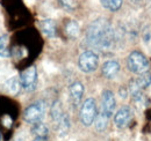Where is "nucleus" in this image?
<instances>
[{"label":"nucleus","mask_w":151,"mask_h":141,"mask_svg":"<svg viewBox=\"0 0 151 141\" xmlns=\"http://www.w3.org/2000/svg\"><path fill=\"white\" fill-rule=\"evenodd\" d=\"M86 41L91 46L101 51L112 49L115 43V34L111 23L105 19L93 21L86 31Z\"/></svg>","instance_id":"f257e3e1"},{"label":"nucleus","mask_w":151,"mask_h":141,"mask_svg":"<svg viewBox=\"0 0 151 141\" xmlns=\"http://www.w3.org/2000/svg\"><path fill=\"white\" fill-rule=\"evenodd\" d=\"M127 66L134 74H143L147 73L150 67L149 59L139 51H132L127 59Z\"/></svg>","instance_id":"f03ea898"},{"label":"nucleus","mask_w":151,"mask_h":141,"mask_svg":"<svg viewBox=\"0 0 151 141\" xmlns=\"http://www.w3.org/2000/svg\"><path fill=\"white\" fill-rule=\"evenodd\" d=\"M98 116L96 103L94 98H87L84 101L81 109H80V122L84 126H91L94 123Z\"/></svg>","instance_id":"7ed1b4c3"},{"label":"nucleus","mask_w":151,"mask_h":141,"mask_svg":"<svg viewBox=\"0 0 151 141\" xmlns=\"http://www.w3.org/2000/svg\"><path fill=\"white\" fill-rule=\"evenodd\" d=\"M78 66H79L80 70H83L84 73L94 72L98 68V66H99V57H98V54L94 51H92V50L84 51L79 56Z\"/></svg>","instance_id":"20e7f679"},{"label":"nucleus","mask_w":151,"mask_h":141,"mask_svg":"<svg viewBox=\"0 0 151 141\" xmlns=\"http://www.w3.org/2000/svg\"><path fill=\"white\" fill-rule=\"evenodd\" d=\"M45 113V106L43 102H35L28 106L23 112V119L26 123L36 124L42 122Z\"/></svg>","instance_id":"39448f33"},{"label":"nucleus","mask_w":151,"mask_h":141,"mask_svg":"<svg viewBox=\"0 0 151 141\" xmlns=\"http://www.w3.org/2000/svg\"><path fill=\"white\" fill-rule=\"evenodd\" d=\"M21 87L28 91L34 90L37 83V70L35 66H30L20 74Z\"/></svg>","instance_id":"423d86ee"},{"label":"nucleus","mask_w":151,"mask_h":141,"mask_svg":"<svg viewBox=\"0 0 151 141\" xmlns=\"http://www.w3.org/2000/svg\"><path fill=\"white\" fill-rule=\"evenodd\" d=\"M116 108V100L112 90H104L101 95V112L107 118H111L113 116Z\"/></svg>","instance_id":"0eeeda50"},{"label":"nucleus","mask_w":151,"mask_h":141,"mask_svg":"<svg viewBox=\"0 0 151 141\" xmlns=\"http://www.w3.org/2000/svg\"><path fill=\"white\" fill-rule=\"evenodd\" d=\"M132 111L129 106H122L114 116V123L119 128H126L132 122Z\"/></svg>","instance_id":"6e6552de"},{"label":"nucleus","mask_w":151,"mask_h":141,"mask_svg":"<svg viewBox=\"0 0 151 141\" xmlns=\"http://www.w3.org/2000/svg\"><path fill=\"white\" fill-rule=\"evenodd\" d=\"M151 85V74L149 72L143 73V74H138L135 79H132L129 85V90L130 93H137V91H142L143 89L148 88Z\"/></svg>","instance_id":"1a4fd4ad"},{"label":"nucleus","mask_w":151,"mask_h":141,"mask_svg":"<svg viewBox=\"0 0 151 141\" xmlns=\"http://www.w3.org/2000/svg\"><path fill=\"white\" fill-rule=\"evenodd\" d=\"M69 95H70V101L75 106H78L81 102L83 95H84V85L80 81H76L70 85L69 88Z\"/></svg>","instance_id":"9d476101"},{"label":"nucleus","mask_w":151,"mask_h":141,"mask_svg":"<svg viewBox=\"0 0 151 141\" xmlns=\"http://www.w3.org/2000/svg\"><path fill=\"white\" fill-rule=\"evenodd\" d=\"M101 72L106 79H114L120 72V64L116 60H107L102 65Z\"/></svg>","instance_id":"9b49d317"},{"label":"nucleus","mask_w":151,"mask_h":141,"mask_svg":"<svg viewBox=\"0 0 151 141\" xmlns=\"http://www.w3.org/2000/svg\"><path fill=\"white\" fill-rule=\"evenodd\" d=\"M40 27H41V30L47 37H55L56 36V23L54 20L51 19H47V20H42L41 23H40Z\"/></svg>","instance_id":"f8f14e48"},{"label":"nucleus","mask_w":151,"mask_h":141,"mask_svg":"<svg viewBox=\"0 0 151 141\" xmlns=\"http://www.w3.org/2000/svg\"><path fill=\"white\" fill-rule=\"evenodd\" d=\"M56 130L59 137H65L70 130V119L68 115H64L56 123Z\"/></svg>","instance_id":"ddd939ff"},{"label":"nucleus","mask_w":151,"mask_h":141,"mask_svg":"<svg viewBox=\"0 0 151 141\" xmlns=\"http://www.w3.org/2000/svg\"><path fill=\"white\" fill-rule=\"evenodd\" d=\"M32 133L36 137V138H47L49 134V128L48 126L42 122H38L36 124H33L32 127Z\"/></svg>","instance_id":"4468645a"},{"label":"nucleus","mask_w":151,"mask_h":141,"mask_svg":"<svg viewBox=\"0 0 151 141\" xmlns=\"http://www.w3.org/2000/svg\"><path fill=\"white\" fill-rule=\"evenodd\" d=\"M5 88L7 89V91L9 94H18L19 93L20 88H21V83H20V79L17 76H13L11 79H8L6 82H5Z\"/></svg>","instance_id":"2eb2a0df"},{"label":"nucleus","mask_w":151,"mask_h":141,"mask_svg":"<svg viewBox=\"0 0 151 141\" xmlns=\"http://www.w3.org/2000/svg\"><path fill=\"white\" fill-rule=\"evenodd\" d=\"M50 115H51V118H52V120H54L55 124L65 115L64 111H63V109H62V104H60L59 101H56V102L52 104L51 110H50Z\"/></svg>","instance_id":"dca6fc26"},{"label":"nucleus","mask_w":151,"mask_h":141,"mask_svg":"<svg viewBox=\"0 0 151 141\" xmlns=\"http://www.w3.org/2000/svg\"><path fill=\"white\" fill-rule=\"evenodd\" d=\"M104 8L111 11V12H117L122 7V0H100Z\"/></svg>","instance_id":"f3484780"},{"label":"nucleus","mask_w":151,"mask_h":141,"mask_svg":"<svg viewBox=\"0 0 151 141\" xmlns=\"http://www.w3.org/2000/svg\"><path fill=\"white\" fill-rule=\"evenodd\" d=\"M11 52L8 50V35L0 36V57L8 58Z\"/></svg>","instance_id":"a211bd4d"},{"label":"nucleus","mask_w":151,"mask_h":141,"mask_svg":"<svg viewBox=\"0 0 151 141\" xmlns=\"http://www.w3.org/2000/svg\"><path fill=\"white\" fill-rule=\"evenodd\" d=\"M65 30H66V34L70 36V37L75 38V37H77V36L79 35V24L76 21L71 20V21L68 22V24L65 27Z\"/></svg>","instance_id":"6ab92c4d"},{"label":"nucleus","mask_w":151,"mask_h":141,"mask_svg":"<svg viewBox=\"0 0 151 141\" xmlns=\"http://www.w3.org/2000/svg\"><path fill=\"white\" fill-rule=\"evenodd\" d=\"M108 119L106 116H104L102 113H99L95 118L94 123H95V128L99 131V132H102L106 127H107V123H108Z\"/></svg>","instance_id":"aec40b11"},{"label":"nucleus","mask_w":151,"mask_h":141,"mask_svg":"<svg viewBox=\"0 0 151 141\" xmlns=\"http://www.w3.org/2000/svg\"><path fill=\"white\" fill-rule=\"evenodd\" d=\"M58 2H59V5L64 8V9H66V11H75L76 7H77V2H76V0H58Z\"/></svg>","instance_id":"412c9836"},{"label":"nucleus","mask_w":151,"mask_h":141,"mask_svg":"<svg viewBox=\"0 0 151 141\" xmlns=\"http://www.w3.org/2000/svg\"><path fill=\"white\" fill-rule=\"evenodd\" d=\"M130 2H132V5H141V2L143 1V0H129Z\"/></svg>","instance_id":"4be33fe9"},{"label":"nucleus","mask_w":151,"mask_h":141,"mask_svg":"<svg viewBox=\"0 0 151 141\" xmlns=\"http://www.w3.org/2000/svg\"><path fill=\"white\" fill-rule=\"evenodd\" d=\"M33 141H47V138H35Z\"/></svg>","instance_id":"5701e85b"},{"label":"nucleus","mask_w":151,"mask_h":141,"mask_svg":"<svg viewBox=\"0 0 151 141\" xmlns=\"http://www.w3.org/2000/svg\"><path fill=\"white\" fill-rule=\"evenodd\" d=\"M0 140H1V137H0Z\"/></svg>","instance_id":"b1692460"}]
</instances>
